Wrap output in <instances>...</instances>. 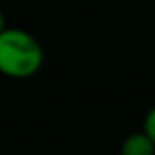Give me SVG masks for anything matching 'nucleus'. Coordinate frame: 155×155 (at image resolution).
<instances>
[{"label":"nucleus","mask_w":155,"mask_h":155,"mask_svg":"<svg viewBox=\"0 0 155 155\" xmlns=\"http://www.w3.org/2000/svg\"><path fill=\"white\" fill-rule=\"evenodd\" d=\"M44 64L40 42L26 29L6 28L0 33V73L9 79H29Z\"/></svg>","instance_id":"f257e3e1"},{"label":"nucleus","mask_w":155,"mask_h":155,"mask_svg":"<svg viewBox=\"0 0 155 155\" xmlns=\"http://www.w3.org/2000/svg\"><path fill=\"white\" fill-rule=\"evenodd\" d=\"M120 155H155V142L144 130L130 133L120 144Z\"/></svg>","instance_id":"f03ea898"},{"label":"nucleus","mask_w":155,"mask_h":155,"mask_svg":"<svg viewBox=\"0 0 155 155\" xmlns=\"http://www.w3.org/2000/svg\"><path fill=\"white\" fill-rule=\"evenodd\" d=\"M142 130H144V131L153 139V142H155V106L150 108V111L146 113L144 122H142Z\"/></svg>","instance_id":"7ed1b4c3"},{"label":"nucleus","mask_w":155,"mask_h":155,"mask_svg":"<svg viewBox=\"0 0 155 155\" xmlns=\"http://www.w3.org/2000/svg\"><path fill=\"white\" fill-rule=\"evenodd\" d=\"M6 28H8V26H6V17H4V11L0 9V33H2Z\"/></svg>","instance_id":"20e7f679"}]
</instances>
